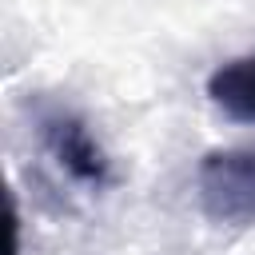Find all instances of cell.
<instances>
[{"label": "cell", "mask_w": 255, "mask_h": 255, "mask_svg": "<svg viewBox=\"0 0 255 255\" xmlns=\"http://www.w3.org/2000/svg\"><path fill=\"white\" fill-rule=\"evenodd\" d=\"M207 96L227 116L255 124V56H239V60L219 64L207 80Z\"/></svg>", "instance_id": "3957f363"}, {"label": "cell", "mask_w": 255, "mask_h": 255, "mask_svg": "<svg viewBox=\"0 0 255 255\" xmlns=\"http://www.w3.org/2000/svg\"><path fill=\"white\" fill-rule=\"evenodd\" d=\"M199 199L211 219H255V151H211L199 163Z\"/></svg>", "instance_id": "6da1fadb"}, {"label": "cell", "mask_w": 255, "mask_h": 255, "mask_svg": "<svg viewBox=\"0 0 255 255\" xmlns=\"http://www.w3.org/2000/svg\"><path fill=\"white\" fill-rule=\"evenodd\" d=\"M44 139H48L52 155L60 159V167L72 171L80 183H96V187L108 183V175H112L108 155H104V147L92 139V131L76 116H68V112L48 116L44 120Z\"/></svg>", "instance_id": "7a4b0ae2"}]
</instances>
